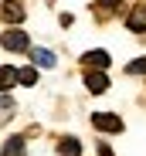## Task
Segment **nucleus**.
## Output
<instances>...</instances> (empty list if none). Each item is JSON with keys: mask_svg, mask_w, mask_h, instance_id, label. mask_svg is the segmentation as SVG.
<instances>
[{"mask_svg": "<svg viewBox=\"0 0 146 156\" xmlns=\"http://www.w3.org/2000/svg\"><path fill=\"white\" fill-rule=\"evenodd\" d=\"M0 44H4L7 51H27V48H31L27 34H24L20 27H10V31H4V34H0Z\"/></svg>", "mask_w": 146, "mask_h": 156, "instance_id": "1", "label": "nucleus"}, {"mask_svg": "<svg viewBox=\"0 0 146 156\" xmlns=\"http://www.w3.org/2000/svg\"><path fill=\"white\" fill-rule=\"evenodd\" d=\"M92 126L99 129V133H123V119L112 115V112H95L92 115Z\"/></svg>", "mask_w": 146, "mask_h": 156, "instance_id": "2", "label": "nucleus"}, {"mask_svg": "<svg viewBox=\"0 0 146 156\" xmlns=\"http://www.w3.org/2000/svg\"><path fill=\"white\" fill-rule=\"evenodd\" d=\"M126 27H129V31H136V34H143V31H146V4H136V7L129 10Z\"/></svg>", "mask_w": 146, "mask_h": 156, "instance_id": "3", "label": "nucleus"}, {"mask_svg": "<svg viewBox=\"0 0 146 156\" xmlns=\"http://www.w3.org/2000/svg\"><path fill=\"white\" fill-rule=\"evenodd\" d=\"M85 85H88V92L102 95L109 88V78H105V71H85Z\"/></svg>", "mask_w": 146, "mask_h": 156, "instance_id": "4", "label": "nucleus"}, {"mask_svg": "<svg viewBox=\"0 0 146 156\" xmlns=\"http://www.w3.org/2000/svg\"><path fill=\"white\" fill-rule=\"evenodd\" d=\"M31 61H34V68H55L58 61H55V51H48V48H34L31 51Z\"/></svg>", "mask_w": 146, "mask_h": 156, "instance_id": "5", "label": "nucleus"}, {"mask_svg": "<svg viewBox=\"0 0 146 156\" xmlns=\"http://www.w3.org/2000/svg\"><path fill=\"white\" fill-rule=\"evenodd\" d=\"M0 156H27V149H24V139L20 136H10L4 143V149H0Z\"/></svg>", "mask_w": 146, "mask_h": 156, "instance_id": "6", "label": "nucleus"}, {"mask_svg": "<svg viewBox=\"0 0 146 156\" xmlns=\"http://www.w3.org/2000/svg\"><path fill=\"white\" fill-rule=\"evenodd\" d=\"M82 61H85L88 68H99V71H102V68H109V51H88Z\"/></svg>", "mask_w": 146, "mask_h": 156, "instance_id": "7", "label": "nucleus"}, {"mask_svg": "<svg viewBox=\"0 0 146 156\" xmlns=\"http://www.w3.org/2000/svg\"><path fill=\"white\" fill-rule=\"evenodd\" d=\"M4 17H7L10 24H20V20H24V7L17 4V0H7V4H4Z\"/></svg>", "mask_w": 146, "mask_h": 156, "instance_id": "8", "label": "nucleus"}, {"mask_svg": "<svg viewBox=\"0 0 146 156\" xmlns=\"http://www.w3.org/2000/svg\"><path fill=\"white\" fill-rule=\"evenodd\" d=\"M58 153H61V156H82V146H78V139L68 136V139L58 143Z\"/></svg>", "mask_w": 146, "mask_h": 156, "instance_id": "9", "label": "nucleus"}, {"mask_svg": "<svg viewBox=\"0 0 146 156\" xmlns=\"http://www.w3.org/2000/svg\"><path fill=\"white\" fill-rule=\"evenodd\" d=\"M14 82H17V71H14L10 65H7V68H0V95H7V88H10Z\"/></svg>", "mask_w": 146, "mask_h": 156, "instance_id": "10", "label": "nucleus"}, {"mask_svg": "<svg viewBox=\"0 0 146 156\" xmlns=\"http://www.w3.org/2000/svg\"><path fill=\"white\" fill-rule=\"evenodd\" d=\"M17 82H20V85H34V82H37V68H20V71H17Z\"/></svg>", "mask_w": 146, "mask_h": 156, "instance_id": "11", "label": "nucleus"}, {"mask_svg": "<svg viewBox=\"0 0 146 156\" xmlns=\"http://www.w3.org/2000/svg\"><path fill=\"white\" fill-rule=\"evenodd\" d=\"M126 71L129 75H146V58H136L133 65H126Z\"/></svg>", "mask_w": 146, "mask_h": 156, "instance_id": "12", "label": "nucleus"}, {"mask_svg": "<svg viewBox=\"0 0 146 156\" xmlns=\"http://www.w3.org/2000/svg\"><path fill=\"white\" fill-rule=\"evenodd\" d=\"M0 109H14V98L10 95H0Z\"/></svg>", "mask_w": 146, "mask_h": 156, "instance_id": "13", "label": "nucleus"}, {"mask_svg": "<svg viewBox=\"0 0 146 156\" xmlns=\"http://www.w3.org/2000/svg\"><path fill=\"white\" fill-rule=\"evenodd\" d=\"M99 156H112V149H109L105 143H99Z\"/></svg>", "mask_w": 146, "mask_h": 156, "instance_id": "14", "label": "nucleus"}, {"mask_svg": "<svg viewBox=\"0 0 146 156\" xmlns=\"http://www.w3.org/2000/svg\"><path fill=\"white\" fill-rule=\"evenodd\" d=\"M119 4H123V0H102V7H109V10H112V7H119Z\"/></svg>", "mask_w": 146, "mask_h": 156, "instance_id": "15", "label": "nucleus"}]
</instances>
